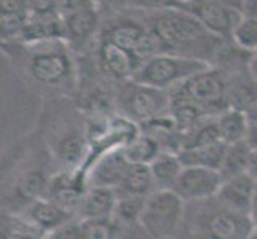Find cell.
I'll return each instance as SVG.
<instances>
[{"mask_svg": "<svg viewBox=\"0 0 257 239\" xmlns=\"http://www.w3.org/2000/svg\"><path fill=\"white\" fill-rule=\"evenodd\" d=\"M96 58L101 74L115 80V82L131 80L138 72L141 64L144 63L135 53L101 39H97Z\"/></svg>", "mask_w": 257, "mask_h": 239, "instance_id": "obj_9", "label": "cell"}, {"mask_svg": "<svg viewBox=\"0 0 257 239\" xmlns=\"http://www.w3.org/2000/svg\"><path fill=\"white\" fill-rule=\"evenodd\" d=\"M225 150H227L225 142H216L206 147L182 148L179 152V156L184 166H205L219 171L220 164L224 161Z\"/></svg>", "mask_w": 257, "mask_h": 239, "instance_id": "obj_19", "label": "cell"}, {"mask_svg": "<svg viewBox=\"0 0 257 239\" xmlns=\"http://www.w3.org/2000/svg\"><path fill=\"white\" fill-rule=\"evenodd\" d=\"M147 198L128 196V194L118 193V204L115 210V217H118L123 222H139L141 212L144 209Z\"/></svg>", "mask_w": 257, "mask_h": 239, "instance_id": "obj_24", "label": "cell"}, {"mask_svg": "<svg viewBox=\"0 0 257 239\" xmlns=\"http://www.w3.org/2000/svg\"><path fill=\"white\" fill-rule=\"evenodd\" d=\"M85 239H115L117 237V225L113 218L101 220H82Z\"/></svg>", "mask_w": 257, "mask_h": 239, "instance_id": "obj_25", "label": "cell"}, {"mask_svg": "<svg viewBox=\"0 0 257 239\" xmlns=\"http://www.w3.org/2000/svg\"><path fill=\"white\" fill-rule=\"evenodd\" d=\"M123 152L133 164H150L163 150L154 137L141 131L130 144L123 147Z\"/></svg>", "mask_w": 257, "mask_h": 239, "instance_id": "obj_20", "label": "cell"}, {"mask_svg": "<svg viewBox=\"0 0 257 239\" xmlns=\"http://www.w3.org/2000/svg\"><path fill=\"white\" fill-rule=\"evenodd\" d=\"M246 174H249L252 179L257 182V148L251 150V155H249V161H247V169Z\"/></svg>", "mask_w": 257, "mask_h": 239, "instance_id": "obj_30", "label": "cell"}, {"mask_svg": "<svg viewBox=\"0 0 257 239\" xmlns=\"http://www.w3.org/2000/svg\"><path fill=\"white\" fill-rule=\"evenodd\" d=\"M123 8L138 12H162V10H184L187 0H117Z\"/></svg>", "mask_w": 257, "mask_h": 239, "instance_id": "obj_23", "label": "cell"}, {"mask_svg": "<svg viewBox=\"0 0 257 239\" xmlns=\"http://www.w3.org/2000/svg\"><path fill=\"white\" fill-rule=\"evenodd\" d=\"M222 182L224 177L217 169L185 166L174 183L173 191L185 202H203L216 198Z\"/></svg>", "mask_w": 257, "mask_h": 239, "instance_id": "obj_7", "label": "cell"}, {"mask_svg": "<svg viewBox=\"0 0 257 239\" xmlns=\"http://www.w3.org/2000/svg\"><path fill=\"white\" fill-rule=\"evenodd\" d=\"M118 204V190L105 187H88L82 199L78 215L80 220L113 218Z\"/></svg>", "mask_w": 257, "mask_h": 239, "instance_id": "obj_15", "label": "cell"}, {"mask_svg": "<svg viewBox=\"0 0 257 239\" xmlns=\"http://www.w3.org/2000/svg\"><path fill=\"white\" fill-rule=\"evenodd\" d=\"M43 239H85L83 223L80 218H72L51 231L43 234Z\"/></svg>", "mask_w": 257, "mask_h": 239, "instance_id": "obj_26", "label": "cell"}, {"mask_svg": "<svg viewBox=\"0 0 257 239\" xmlns=\"http://www.w3.org/2000/svg\"><path fill=\"white\" fill-rule=\"evenodd\" d=\"M72 218H77L74 212H70L69 209L48 198L31 201L24 214V222H28L32 228L37 229L42 236L51 231V229L64 225Z\"/></svg>", "mask_w": 257, "mask_h": 239, "instance_id": "obj_14", "label": "cell"}, {"mask_svg": "<svg viewBox=\"0 0 257 239\" xmlns=\"http://www.w3.org/2000/svg\"><path fill=\"white\" fill-rule=\"evenodd\" d=\"M185 204L173 190H155L146 199L139 225L150 239H171L184 223Z\"/></svg>", "mask_w": 257, "mask_h": 239, "instance_id": "obj_6", "label": "cell"}, {"mask_svg": "<svg viewBox=\"0 0 257 239\" xmlns=\"http://www.w3.org/2000/svg\"><path fill=\"white\" fill-rule=\"evenodd\" d=\"M205 239H249L254 223L247 214L230 210L216 201V207L203 218Z\"/></svg>", "mask_w": 257, "mask_h": 239, "instance_id": "obj_8", "label": "cell"}, {"mask_svg": "<svg viewBox=\"0 0 257 239\" xmlns=\"http://www.w3.org/2000/svg\"><path fill=\"white\" fill-rule=\"evenodd\" d=\"M251 150L252 148L249 147V144H247L246 140L227 145L224 161H222V164H220V169H219V172L222 174L224 179H228V177L240 175V174L246 172Z\"/></svg>", "mask_w": 257, "mask_h": 239, "instance_id": "obj_21", "label": "cell"}, {"mask_svg": "<svg viewBox=\"0 0 257 239\" xmlns=\"http://www.w3.org/2000/svg\"><path fill=\"white\" fill-rule=\"evenodd\" d=\"M249 74L252 75V78L257 82V55L252 56L251 63H249Z\"/></svg>", "mask_w": 257, "mask_h": 239, "instance_id": "obj_33", "label": "cell"}, {"mask_svg": "<svg viewBox=\"0 0 257 239\" xmlns=\"http://www.w3.org/2000/svg\"><path fill=\"white\" fill-rule=\"evenodd\" d=\"M216 120H217V126H219L222 142L230 145V144H236V142L246 140L251 121L244 110L230 107L228 110L220 113L219 117H216Z\"/></svg>", "mask_w": 257, "mask_h": 239, "instance_id": "obj_17", "label": "cell"}, {"mask_svg": "<svg viewBox=\"0 0 257 239\" xmlns=\"http://www.w3.org/2000/svg\"><path fill=\"white\" fill-rule=\"evenodd\" d=\"M16 47V59L21 61L24 72L35 83L47 88L64 90L74 88L77 82V66L72 48L66 40H48L34 45L12 42Z\"/></svg>", "mask_w": 257, "mask_h": 239, "instance_id": "obj_2", "label": "cell"}, {"mask_svg": "<svg viewBox=\"0 0 257 239\" xmlns=\"http://www.w3.org/2000/svg\"><path fill=\"white\" fill-rule=\"evenodd\" d=\"M249 217L252 220L254 226H257V187H255V193H254V199H252V206H251Z\"/></svg>", "mask_w": 257, "mask_h": 239, "instance_id": "obj_32", "label": "cell"}, {"mask_svg": "<svg viewBox=\"0 0 257 239\" xmlns=\"http://www.w3.org/2000/svg\"><path fill=\"white\" fill-rule=\"evenodd\" d=\"M64 24V37L72 50L85 48L101 32V10L99 7L82 8L61 15Z\"/></svg>", "mask_w": 257, "mask_h": 239, "instance_id": "obj_11", "label": "cell"}, {"mask_svg": "<svg viewBox=\"0 0 257 239\" xmlns=\"http://www.w3.org/2000/svg\"><path fill=\"white\" fill-rule=\"evenodd\" d=\"M209 67L211 64L201 59L162 53L146 59L131 80L171 93L189 78Z\"/></svg>", "mask_w": 257, "mask_h": 239, "instance_id": "obj_5", "label": "cell"}, {"mask_svg": "<svg viewBox=\"0 0 257 239\" xmlns=\"http://www.w3.org/2000/svg\"><path fill=\"white\" fill-rule=\"evenodd\" d=\"M130 159L123 148H113L97 156L86 171L88 187H105L118 190L130 169Z\"/></svg>", "mask_w": 257, "mask_h": 239, "instance_id": "obj_10", "label": "cell"}, {"mask_svg": "<svg viewBox=\"0 0 257 239\" xmlns=\"http://www.w3.org/2000/svg\"><path fill=\"white\" fill-rule=\"evenodd\" d=\"M190 4H197V5H216V7H230V8H236V10L243 12L244 7V0H187Z\"/></svg>", "mask_w": 257, "mask_h": 239, "instance_id": "obj_29", "label": "cell"}, {"mask_svg": "<svg viewBox=\"0 0 257 239\" xmlns=\"http://www.w3.org/2000/svg\"><path fill=\"white\" fill-rule=\"evenodd\" d=\"M149 166L152 171L157 190H173L176 180L179 179L185 167L179 153L174 152H162Z\"/></svg>", "mask_w": 257, "mask_h": 239, "instance_id": "obj_16", "label": "cell"}, {"mask_svg": "<svg viewBox=\"0 0 257 239\" xmlns=\"http://www.w3.org/2000/svg\"><path fill=\"white\" fill-rule=\"evenodd\" d=\"M157 190V185L154 180L152 171L149 164H133L121 180L118 193L128 194V196H138V198H147Z\"/></svg>", "mask_w": 257, "mask_h": 239, "instance_id": "obj_18", "label": "cell"}, {"mask_svg": "<svg viewBox=\"0 0 257 239\" xmlns=\"http://www.w3.org/2000/svg\"><path fill=\"white\" fill-rule=\"evenodd\" d=\"M232 42L238 48H241L246 53L257 55V20L252 16H246L240 20L233 29Z\"/></svg>", "mask_w": 257, "mask_h": 239, "instance_id": "obj_22", "label": "cell"}, {"mask_svg": "<svg viewBox=\"0 0 257 239\" xmlns=\"http://www.w3.org/2000/svg\"><path fill=\"white\" fill-rule=\"evenodd\" d=\"M0 10L8 15H32L28 0H0Z\"/></svg>", "mask_w": 257, "mask_h": 239, "instance_id": "obj_28", "label": "cell"}, {"mask_svg": "<svg viewBox=\"0 0 257 239\" xmlns=\"http://www.w3.org/2000/svg\"><path fill=\"white\" fill-rule=\"evenodd\" d=\"M243 15L252 16V18H255V20H257V0H244Z\"/></svg>", "mask_w": 257, "mask_h": 239, "instance_id": "obj_31", "label": "cell"}, {"mask_svg": "<svg viewBox=\"0 0 257 239\" xmlns=\"http://www.w3.org/2000/svg\"><path fill=\"white\" fill-rule=\"evenodd\" d=\"M171 101L189 104L200 110L206 118H216L222 112L233 107L227 74L212 66L173 90Z\"/></svg>", "mask_w": 257, "mask_h": 239, "instance_id": "obj_3", "label": "cell"}, {"mask_svg": "<svg viewBox=\"0 0 257 239\" xmlns=\"http://www.w3.org/2000/svg\"><path fill=\"white\" fill-rule=\"evenodd\" d=\"M184 10L190 12L211 32L222 40H232L233 29L243 18V12L230 7L197 5L187 2Z\"/></svg>", "mask_w": 257, "mask_h": 239, "instance_id": "obj_12", "label": "cell"}, {"mask_svg": "<svg viewBox=\"0 0 257 239\" xmlns=\"http://www.w3.org/2000/svg\"><path fill=\"white\" fill-rule=\"evenodd\" d=\"M255 187L257 182L246 172L228 177V179H224L214 199L220 206H224L230 210L249 215Z\"/></svg>", "mask_w": 257, "mask_h": 239, "instance_id": "obj_13", "label": "cell"}, {"mask_svg": "<svg viewBox=\"0 0 257 239\" xmlns=\"http://www.w3.org/2000/svg\"><path fill=\"white\" fill-rule=\"evenodd\" d=\"M171 93L154 86L138 83L135 80L118 82L115 91V105L121 117L136 125H144L152 120L171 113Z\"/></svg>", "mask_w": 257, "mask_h": 239, "instance_id": "obj_4", "label": "cell"}, {"mask_svg": "<svg viewBox=\"0 0 257 239\" xmlns=\"http://www.w3.org/2000/svg\"><path fill=\"white\" fill-rule=\"evenodd\" d=\"M133 12L157 35L163 53L201 59L211 64V61L217 58L224 43L228 42L211 34L187 10Z\"/></svg>", "mask_w": 257, "mask_h": 239, "instance_id": "obj_1", "label": "cell"}, {"mask_svg": "<svg viewBox=\"0 0 257 239\" xmlns=\"http://www.w3.org/2000/svg\"><path fill=\"white\" fill-rule=\"evenodd\" d=\"M34 16H58L59 0H28Z\"/></svg>", "mask_w": 257, "mask_h": 239, "instance_id": "obj_27", "label": "cell"}]
</instances>
